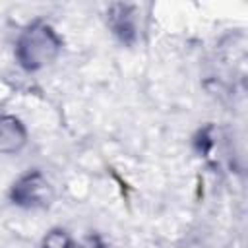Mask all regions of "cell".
Returning a JSON list of instances; mask_svg holds the SVG:
<instances>
[{"label":"cell","mask_w":248,"mask_h":248,"mask_svg":"<svg viewBox=\"0 0 248 248\" xmlns=\"http://www.w3.org/2000/svg\"><path fill=\"white\" fill-rule=\"evenodd\" d=\"M41 248H74V242L70 238V234L62 229H52L45 234Z\"/></svg>","instance_id":"cell-5"},{"label":"cell","mask_w":248,"mask_h":248,"mask_svg":"<svg viewBox=\"0 0 248 248\" xmlns=\"http://www.w3.org/2000/svg\"><path fill=\"white\" fill-rule=\"evenodd\" d=\"M10 200L12 203L25 209L46 207L52 202V188L41 170H29L14 182Z\"/></svg>","instance_id":"cell-2"},{"label":"cell","mask_w":248,"mask_h":248,"mask_svg":"<svg viewBox=\"0 0 248 248\" xmlns=\"http://www.w3.org/2000/svg\"><path fill=\"white\" fill-rule=\"evenodd\" d=\"M134 6L130 4H112L107 10V23L112 31V35L122 43V45H134L138 39V25H136V14Z\"/></svg>","instance_id":"cell-3"},{"label":"cell","mask_w":248,"mask_h":248,"mask_svg":"<svg viewBox=\"0 0 248 248\" xmlns=\"http://www.w3.org/2000/svg\"><path fill=\"white\" fill-rule=\"evenodd\" d=\"M62 50V41L56 31L45 21H33L27 25L16 43V58L27 72L41 70L56 60Z\"/></svg>","instance_id":"cell-1"},{"label":"cell","mask_w":248,"mask_h":248,"mask_svg":"<svg viewBox=\"0 0 248 248\" xmlns=\"http://www.w3.org/2000/svg\"><path fill=\"white\" fill-rule=\"evenodd\" d=\"M89 244H91V248H108L97 234H93V236H89Z\"/></svg>","instance_id":"cell-6"},{"label":"cell","mask_w":248,"mask_h":248,"mask_svg":"<svg viewBox=\"0 0 248 248\" xmlns=\"http://www.w3.org/2000/svg\"><path fill=\"white\" fill-rule=\"evenodd\" d=\"M27 141L25 126L19 118L2 114L0 116V153H17Z\"/></svg>","instance_id":"cell-4"}]
</instances>
